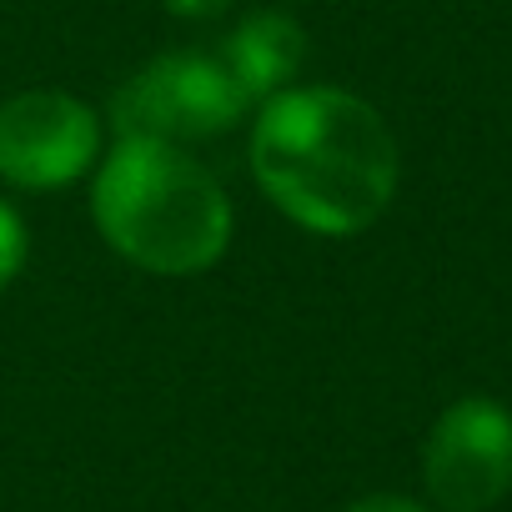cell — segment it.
<instances>
[{
  "instance_id": "obj_6",
  "label": "cell",
  "mask_w": 512,
  "mask_h": 512,
  "mask_svg": "<svg viewBox=\"0 0 512 512\" xmlns=\"http://www.w3.org/2000/svg\"><path fill=\"white\" fill-rule=\"evenodd\" d=\"M302 56H307V36L292 16L256 11L231 31V41L221 51V66L231 71V81L246 101H272L297 76Z\"/></svg>"
},
{
  "instance_id": "obj_3",
  "label": "cell",
  "mask_w": 512,
  "mask_h": 512,
  "mask_svg": "<svg viewBox=\"0 0 512 512\" xmlns=\"http://www.w3.org/2000/svg\"><path fill=\"white\" fill-rule=\"evenodd\" d=\"M241 111L246 96L236 91L221 56L191 51L156 56L111 96V126L121 131V141H206L221 136Z\"/></svg>"
},
{
  "instance_id": "obj_4",
  "label": "cell",
  "mask_w": 512,
  "mask_h": 512,
  "mask_svg": "<svg viewBox=\"0 0 512 512\" xmlns=\"http://www.w3.org/2000/svg\"><path fill=\"white\" fill-rule=\"evenodd\" d=\"M422 477L447 512L497 507L512 487V412L492 397L452 402L427 432Z\"/></svg>"
},
{
  "instance_id": "obj_8",
  "label": "cell",
  "mask_w": 512,
  "mask_h": 512,
  "mask_svg": "<svg viewBox=\"0 0 512 512\" xmlns=\"http://www.w3.org/2000/svg\"><path fill=\"white\" fill-rule=\"evenodd\" d=\"M342 512H427V507H417L412 497H392V492H377V497H362V502H352V507H342Z\"/></svg>"
},
{
  "instance_id": "obj_2",
  "label": "cell",
  "mask_w": 512,
  "mask_h": 512,
  "mask_svg": "<svg viewBox=\"0 0 512 512\" xmlns=\"http://www.w3.org/2000/svg\"><path fill=\"white\" fill-rule=\"evenodd\" d=\"M91 206L101 236L156 277H196L231 241L226 191L166 141H121L96 176Z\"/></svg>"
},
{
  "instance_id": "obj_7",
  "label": "cell",
  "mask_w": 512,
  "mask_h": 512,
  "mask_svg": "<svg viewBox=\"0 0 512 512\" xmlns=\"http://www.w3.org/2000/svg\"><path fill=\"white\" fill-rule=\"evenodd\" d=\"M26 251H31V241H26V221H21L6 201H0V287H11V282L21 277Z\"/></svg>"
},
{
  "instance_id": "obj_1",
  "label": "cell",
  "mask_w": 512,
  "mask_h": 512,
  "mask_svg": "<svg viewBox=\"0 0 512 512\" xmlns=\"http://www.w3.org/2000/svg\"><path fill=\"white\" fill-rule=\"evenodd\" d=\"M262 191L317 236L367 231L397 191V141L352 91H277L251 131Z\"/></svg>"
},
{
  "instance_id": "obj_5",
  "label": "cell",
  "mask_w": 512,
  "mask_h": 512,
  "mask_svg": "<svg viewBox=\"0 0 512 512\" xmlns=\"http://www.w3.org/2000/svg\"><path fill=\"white\" fill-rule=\"evenodd\" d=\"M101 151V121L66 91H21L0 106V176L21 191L76 181Z\"/></svg>"
}]
</instances>
